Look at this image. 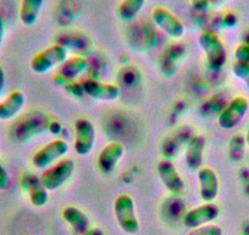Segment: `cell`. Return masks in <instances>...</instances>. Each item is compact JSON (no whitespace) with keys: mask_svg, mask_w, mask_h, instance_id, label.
Here are the masks:
<instances>
[{"mask_svg":"<svg viewBox=\"0 0 249 235\" xmlns=\"http://www.w3.org/2000/svg\"><path fill=\"white\" fill-rule=\"evenodd\" d=\"M200 48L203 49L210 70L219 71L226 65L227 50L219 36L212 31H204L198 38Z\"/></svg>","mask_w":249,"mask_h":235,"instance_id":"cell-1","label":"cell"},{"mask_svg":"<svg viewBox=\"0 0 249 235\" xmlns=\"http://www.w3.org/2000/svg\"><path fill=\"white\" fill-rule=\"evenodd\" d=\"M115 218L122 232L127 234H137L140 230V220L136 213L135 201L130 195H120L114 202Z\"/></svg>","mask_w":249,"mask_h":235,"instance_id":"cell-2","label":"cell"},{"mask_svg":"<svg viewBox=\"0 0 249 235\" xmlns=\"http://www.w3.org/2000/svg\"><path fill=\"white\" fill-rule=\"evenodd\" d=\"M68 59V49L61 44L48 47L43 52L38 53L31 60V70L38 75L49 73L54 68H59Z\"/></svg>","mask_w":249,"mask_h":235,"instance_id":"cell-3","label":"cell"},{"mask_svg":"<svg viewBox=\"0 0 249 235\" xmlns=\"http://www.w3.org/2000/svg\"><path fill=\"white\" fill-rule=\"evenodd\" d=\"M75 162L70 158L60 159L56 164L52 165L40 175V181L48 191H55L68 183L75 172Z\"/></svg>","mask_w":249,"mask_h":235,"instance_id":"cell-4","label":"cell"},{"mask_svg":"<svg viewBox=\"0 0 249 235\" xmlns=\"http://www.w3.org/2000/svg\"><path fill=\"white\" fill-rule=\"evenodd\" d=\"M249 109V102L247 98L237 96L230 100L229 104L221 110L217 118V124L224 130H232L239 125Z\"/></svg>","mask_w":249,"mask_h":235,"instance_id":"cell-5","label":"cell"},{"mask_svg":"<svg viewBox=\"0 0 249 235\" xmlns=\"http://www.w3.org/2000/svg\"><path fill=\"white\" fill-rule=\"evenodd\" d=\"M69 152V143L65 140L56 138L44 147L38 150L32 157V164L37 169H48L53 163L61 159Z\"/></svg>","mask_w":249,"mask_h":235,"instance_id":"cell-6","label":"cell"},{"mask_svg":"<svg viewBox=\"0 0 249 235\" xmlns=\"http://www.w3.org/2000/svg\"><path fill=\"white\" fill-rule=\"evenodd\" d=\"M45 129H48V117L38 113L23 117L22 120L15 124L11 135L18 142H25L32 138L33 135L42 133Z\"/></svg>","mask_w":249,"mask_h":235,"instance_id":"cell-7","label":"cell"},{"mask_svg":"<svg viewBox=\"0 0 249 235\" xmlns=\"http://www.w3.org/2000/svg\"><path fill=\"white\" fill-rule=\"evenodd\" d=\"M219 215V206L215 205L214 202H205L197 207L191 208L183 215V225L188 229H196V228L210 224L215 219H217Z\"/></svg>","mask_w":249,"mask_h":235,"instance_id":"cell-8","label":"cell"},{"mask_svg":"<svg viewBox=\"0 0 249 235\" xmlns=\"http://www.w3.org/2000/svg\"><path fill=\"white\" fill-rule=\"evenodd\" d=\"M95 143V128L92 121L80 118L75 123L73 148L78 156H87L92 152Z\"/></svg>","mask_w":249,"mask_h":235,"instance_id":"cell-9","label":"cell"},{"mask_svg":"<svg viewBox=\"0 0 249 235\" xmlns=\"http://www.w3.org/2000/svg\"><path fill=\"white\" fill-rule=\"evenodd\" d=\"M153 22L172 39H178L184 35V25L177 16L165 8H157L152 13Z\"/></svg>","mask_w":249,"mask_h":235,"instance_id":"cell-10","label":"cell"},{"mask_svg":"<svg viewBox=\"0 0 249 235\" xmlns=\"http://www.w3.org/2000/svg\"><path fill=\"white\" fill-rule=\"evenodd\" d=\"M158 175L162 185L169 193L179 195L184 190V181L174 163L169 159H162L158 163Z\"/></svg>","mask_w":249,"mask_h":235,"instance_id":"cell-11","label":"cell"},{"mask_svg":"<svg viewBox=\"0 0 249 235\" xmlns=\"http://www.w3.org/2000/svg\"><path fill=\"white\" fill-rule=\"evenodd\" d=\"M85 95L93 99L102 102H112L120 97V88L112 83H104L100 81L87 78L81 82Z\"/></svg>","mask_w":249,"mask_h":235,"instance_id":"cell-12","label":"cell"},{"mask_svg":"<svg viewBox=\"0 0 249 235\" xmlns=\"http://www.w3.org/2000/svg\"><path fill=\"white\" fill-rule=\"evenodd\" d=\"M88 69L87 59L82 57L68 58L61 65L59 66L55 81L57 80L59 83H70L73 82L76 78H80L83 73Z\"/></svg>","mask_w":249,"mask_h":235,"instance_id":"cell-13","label":"cell"},{"mask_svg":"<svg viewBox=\"0 0 249 235\" xmlns=\"http://www.w3.org/2000/svg\"><path fill=\"white\" fill-rule=\"evenodd\" d=\"M22 188L28 195L31 203L35 207H43L48 203L49 200V195H48V190L43 186L40 178H38L37 175L32 174V173H26L22 176Z\"/></svg>","mask_w":249,"mask_h":235,"instance_id":"cell-14","label":"cell"},{"mask_svg":"<svg viewBox=\"0 0 249 235\" xmlns=\"http://www.w3.org/2000/svg\"><path fill=\"white\" fill-rule=\"evenodd\" d=\"M198 181H199V195L204 202H213L219 195V178L217 174L210 168H200L198 170Z\"/></svg>","mask_w":249,"mask_h":235,"instance_id":"cell-15","label":"cell"},{"mask_svg":"<svg viewBox=\"0 0 249 235\" xmlns=\"http://www.w3.org/2000/svg\"><path fill=\"white\" fill-rule=\"evenodd\" d=\"M205 137L202 135H196L190 138L187 143L186 152H184V162L187 168L192 172H198L203 168V159H204L205 150Z\"/></svg>","mask_w":249,"mask_h":235,"instance_id":"cell-16","label":"cell"},{"mask_svg":"<svg viewBox=\"0 0 249 235\" xmlns=\"http://www.w3.org/2000/svg\"><path fill=\"white\" fill-rule=\"evenodd\" d=\"M124 146L119 142H111L109 145L105 146L100 153L98 155L97 165L98 169L103 173V174H110L115 170L117 163L124 156Z\"/></svg>","mask_w":249,"mask_h":235,"instance_id":"cell-17","label":"cell"},{"mask_svg":"<svg viewBox=\"0 0 249 235\" xmlns=\"http://www.w3.org/2000/svg\"><path fill=\"white\" fill-rule=\"evenodd\" d=\"M62 218L70 225L75 235H83L90 229V220L88 215L75 206H68L62 211Z\"/></svg>","mask_w":249,"mask_h":235,"instance_id":"cell-18","label":"cell"},{"mask_svg":"<svg viewBox=\"0 0 249 235\" xmlns=\"http://www.w3.org/2000/svg\"><path fill=\"white\" fill-rule=\"evenodd\" d=\"M26 97L21 91L15 90L0 102V120L8 121L14 119L25 107Z\"/></svg>","mask_w":249,"mask_h":235,"instance_id":"cell-19","label":"cell"},{"mask_svg":"<svg viewBox=\"0 0 249 235\" xmlns=\"http://www.w3.org/2000/svg\"><path fill=\"white\" fill-rule=\"evenodd\" d=\"M43 4H44V0H22L20 11H18L21 22L25 26L35 25L40 15Z\"/></svg>","mask_w":249,"mask_h":235,"instance_id":"cell-20","label":"cell"},{"mask_svg":"<svg viewBox=\"0 0 249 235\" xmlns=\"http://www.w3.org/2000/svg\"><path fill=\"white\" fill-rule=\"evenodd\" d=\"M144 4L145 0H122L117 9V16L122 22H132L140 15Z\"/></svg>","mask_w":249,"mask_h":235,"instance_id":"cell-21","label":"cell"},{"mask_svg":"<svg viewBox=\"0 0 249 235\" xmlns=\"http://www.w3.org/2000/svg\"><path fill=\"white\" fill-rule=\"evenodd\" d=\"M232 73L236 76L238 80H241L242 82L246 85V87L249 90V64L246 63H236L232 66Z\"/></svg>","mask_w":249,"mask_h":235,"instance_id":"cell-22","label":"cell"},{"mask_svg":"<svg viewBox=\"0 0 249 235\" xmlns=\"http://www.w3.org/2000/svg\"><path fill=\"white\" fill-rule=\"evenodd\" d=\"M188 235H222V229L217 225L208 224L196 228V229H191Z\"/></svg>","mask_w":249,"mask_h":235,"instance_id":"cell-23","label":"cell"},{"mask_svg":"<svg viewBox=\"0 0 249 235\" xmlns=\"http://www.w3.org/2000/svg\"><path fill=\"white\" fill-rule=\"evenodd\" d=\"M234 59L238 63L249 64V43H241L234 49Z\"/></svg>","mask_w":249,"mask_h":235,"instance_id":"cell-24","label":"cell"},{"mask_svg":"<svg viewBox=\"0 0 249 235\" xmlns=\"http://www.w3.org/2000/svg\"><path fill=\"white\" fill-rule=\"evenodd\" d=\"M191 6L197 13H203L210 6V0H191Z\"/></svg>","mask_w":249,"mask_h":235,"instance_id":"cell-25","label":"cell"},{"mask_svg":"<svg viewBox=\"0 0 249 235\" xmlns=\"http://www.w3.org/2000/svg\"><path fill=\"white\" fill-rule=\"evenodd\" d=\"M237 22H238V19H237V16L233 13L225 14L224 18H222V25L226 28L234 27L237 25Z\"/></svg>","mask_w":249,"mask_h":235,"instance_id":"cell-26","label":"cell"},{"mask_svg":"<svg viewBox=\"0 0 249 235\" xmlns=\"http://www.w3.org/2000/svg\"><path fill=\"white\" fill-rule=\"evenodd\" d=\"M9 186V174L5 167L0 163V191L5 190Z\"/></svg>","mask_w":249,"mask_h":235,"instance_id":"cell-27","label":"cell"},{"mask_svg":"<svg viewBox=\"0 0 249 235\" xmlns=\"http://www.w3.org/2000/svg\"><path fill=\"white\" fill-rule=\"evenodd\" d=\"M5 85H6L5 71H4V69L0 66V96L3 95L4 90H5Z\"/></svg>","mask_w":249,"mask_h":235,"instance_id":"cell-28","label":"cell"},{"mask_svg":"<svg viewBox=\"0 0 249 235\" xmlns=\"http://www.w3.org/2000/svg\"><path fill=\"white\" fill-rule=\"evenodd\" d=\"M4 38H5V21H4L3 16L0 15V48L3 45Z\"/></svg>","mask_w":249,"mask_h":235,"instance_id":"cell-29","label":"cell"},{"mask_svg":"<svg viewBox=\"0 0 249 235\" xmlns=\"http://www.w3.org/2000/svg\"><path fill=\"white\" fill-rule=\"evenodd\" d=\"M83 235H104V232H103V229H100V228L92 227L87 233H86V234Z\"/></svg>","mask_w":249,"mask_h":235,"instance_id":"cell-30","label":"cell"},{"mask_svg":"<svg viewBox=\"0 0 249 235\" xmlns=\"http://www.w3.org/2000/svg\"><path fill=\"white\" fill-rule=\"evenodd\" d=\"M226 1H229V0H210V5H222Z\"/></svg>","mask_w":249,"mask_h":235,"instance_id":"cell-31","label":"cell"},{"mask_svg":"<svg viewBox=\"0 0 249 235\" xmlns=\"http://www.w3.org/2000/svg\"><path fill=\"white\" fill-rule=\"evenodd\" d=\"M246 142H247V145H248V147H249V126H248V129H247V134H246Z\"/></svg>","mask_w":249,"mask_h":235,"instance_id":"cell-32","label":"cell"}]
</instances>
